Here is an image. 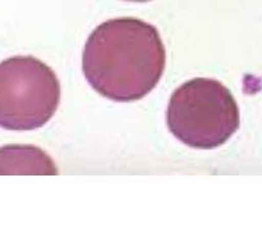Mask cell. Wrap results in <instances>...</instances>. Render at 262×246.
<instances>
[{
    "instance_id": "cell-1",
    "label": "cell",
    "mask_w": 262,
    "mask_h": 246,
    "mask_svg": "<svg viewBox=\"0 0 262 246\" xmlns=\"http://www.w3.org/2000/svg\"><path fill=\"white\" fill-rule=\"evenodd\" d=\"M165 48L155 26L132 17L97 26L86 41L82 69L95 91L135 101L152 91L165 69Z\"/></svg>"
},
{
    "instance_id": "cell-2",
    "label": "cell",
    "mask_w": 262,
    "mask_h": 246,
    "mask_svg": "<svg viewBox=\"0 0 262 246\" xmlns=\"http://www.w3.org/2000/svg\"><path fill=\"white\" fill-rule=\"evenodd\" d=\"M166 123L170 132L189 148L215 149L239 128V108L222 82L197 77L173 92Z\"/></svg>"
},
{
    "instance_id": "cell-3",
    "label": "cell",
    "mask_w": 262,
    "mask_h": 246,
    "mask_svg": "<svg viewBox=\"0 0 262 246\" xmlns=\"http://www.w3.org/2000/svg\"><path fill=\"white\" fill-rule=\"evenodd\" d=\"M60 101L53 69L35 56L17 55L0 63V127L31 131L50 120Z\"/></svg>"
},
{
    "instance_id": "cell-4",
    "label": "cell",
    "mask_w": 262,
    "mask_h": 246,
    "mask_svg": "<svg viewBox=\"0 0 262 246\" xmlns=\"http://www.w3.org/2000/svg\"><path fill=\"white\" fill-rule=\"evenodd\" d=\"M58 174L55 164L45 151L35 146L0 148V174Z\"/></svg>"
},
{
    "instance_id": "cell-5",
    "label": "cell",
    "mask_w": 262,
    "mask_h": 246,
    "mask_svg": "<svg viewBox=\"0 0 262 246\" xmlns=\"http://www.w3.org/2000/svg\"><path fill=\"white\" fill-rule=\"evenodd\" d=\"M127 2H137V3H142V2H150V0H127Z\"/></svg>"
}]
</instances>
